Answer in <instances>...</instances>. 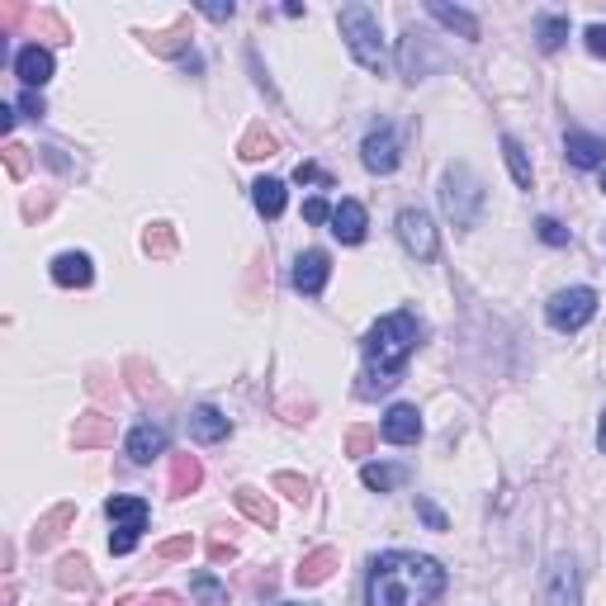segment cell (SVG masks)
<instances>
[{
  "label": "cell",
  "mask_w": 606,
  "mask_h": 606,
  "mask_svg": "<svg viewBox=\"0 0 606 606\" xmlns=\"http://www.w3.org/2000/svg\"><path fill=\"white\" fill-rule=\"evenodd\" d=\"M446 592V569L431 554L389 550L370 564L365 606H427Z\"/></svg>",
  "instance_id": "6da1fadb"
},
{
  "label": "cell",
  "mask_w": 606,
  "mask_h": 606,
  "mask_svg": "<svg viewBox=\"0 0 606 606\" xmlns=\"http://www.w3.org/2000/svg\"><path fill=\"white\" fill-rule=\"evenodd\" d=\"M417 341H422V322L417 313L408 308H398L389 318H379L365 341H360V351H365V375H360L356 393L360 398H379V393H389L398 379H403V365L408 356L417 351Z\"/></svg>",
  "instance_id": "7a4b0ae2"
},
{
  "label": "cell",
  "mask_w": 606,
  "mask_h": 606,
  "mask_svg": "<svg viewBox=\"0 0 606 606\" xmlns=\"http://www.w3.org/2000/svg\"><path fill=\"white\" fill-rule=\"evenodd\" d=\"M341 38H346V48H351V57H356L365 72L384 76V67H389V53H384V34H379V19L370 5H341Z\"/></svg>",
  "instance_id": "3957f363"
},
{
  "label": "cell",
  "mask_w": 606,
  "mask_h": 606,
  "mask_svg": "<svg viewBox=\"0 0 606 606\" xmlns=\"http://www.w3.org/2000/svg\"><path fill=\"white\" fill-rule=\"evenodd\" d=\"M441 209L455 228H479V214H483V180L474 176V166L469 161H455L446 166V176H441Z\"/></svg>",
  "instance_id": "277c9868"
},
{
  "label": "cell",
  "mask_w": 606,
  "mask_h": 606,
  "mask_svg": "<svg viewBox=\"0 0 606 606\" xmlns=\"http://www.w3.org/2000/svg\"><path fill=\"white\" fill-rule=\"evenodd\" d=\"M105 517L114 521V531H109V554H133L138 550V535L147 531V521H152V507L143 498H109L105 502Z\"/></svg>",
  "instance_id": "5b68a950"
},
{
  "label": "cell",
  "mask_w": 606,
  "mask_h": 606,
  "mask_svg": "<svg viewBox=\"0 0 606 606\" xmlns=\"http://www.w3.org/2000/svg\"><path fill=\"white\" fill-rule=\"evenodd\" d=\"M597 313V289L588 285H573V289H559L550 303H545V318H550L554 332H583Z\"/></svg>",
  "instance_id": "8992f818"
},
{
  "label": "cell",
  "mask_w": 606,
  "mask_h": 606,
  "mask_svg": "<svg viewBox=\"0 0 606 606\" xmlns=\"http://www.w3.org/2000/svg\"><path fill=\"white\" fill-rule=\"evenodd\" d=\"M441 67V53H436V43H431L422 29H403V38H398V72H403V81H427L431 72Z\"/></svg>",
  "instance_id": "52a82bcc"
},
{
  "label": "cell",
  "mask_w": 606,
  "mask_h": 606,
  "mask_svg": "<svg viewBox=\"0 0 606 606\" xmlns=\"http://www.w3.org/2000/svg\"><path fill=\"white\" fill-rule=\"evenodd\" d=\"M360 161H365V171H375V176H393V171H398L403 147H398V128H393L389 119H379V124L365 133V143H360Z\"/></svg>",
  "instance_id": "ba28073f"
},
{
  "label": "cell",
  "mask_w": 606,
  "mask_h": 606,
  "mask_svg": "<svg viewBox=\"0 0 606 606\" xmlns=\"http://www.w3.org/2000/svg\"><path fill=\"white\" fill-rule=\"evenodd\" d=\"M398 242L417 261H436V251H441V237H436V228H431V218L422 209H403L398 214Z\"/></svg>",
  "instance_id": "9c48e42d"
},
{
  "label": "cell",
  "mask_w": 606,
  "mask_h": 606,
  "mask_svg": "<svg viewBox=\"0 0 606 606\" xmlns=\"http://www.w3.org/2000/svg\"><path fill=\"white\" fill-rule=\"evenodd\" d=\"M545 606H578V564L573 554H554L545 569Z\"/></svg>",
  "instance_id": "30bf717a"
},
{
  "label": "cell",
  "mask_w": 606,
  "mask_h": 606,
  "mask_svg": "<svg viewBox=\"0 0 606 606\" xmlns=\"http://www.w3.org/2000/svg\"><path fill=\"white\" fill-rule=\"evenodd\" d=\"M327 280H332V256L327 251H303L299 261H294V270H289V285L299 289V294H308V299H318L322 289H327Z\"/></svg>",
  "instance_id": "8fae6325"
},
{
  "label": "cell",
  "mask_w": 606,
  "mask_h": 606,
  "mask_svg": "<svg viewBox=\"0 0 606 606\" xmlns=\"http://www.w3.org/2000/svg\"><path fill=\"white\" fill-rule=\"evenodd\" d=\"M379 436L389 446H417L422 441V412L412 408V403H393L384 412V422H379Z\"/></svg>",
  "instance_id": "7c38bea8"
},
{
  "label": "cell",
  "mask_w": 606,
  "mask_h": 606,
  "mask_svg": "<svg viewBox=\"0 0 606 606\" xmlns=\"http://www.w3.org/2000/svg\"><path fill=\"white\" fill-rule=\"evenodd\" d=\"M53 72H57V62L43 43H29V48H19L15 53V76L24 81V90H43L48 81H53Z\"/></svg>",
  "instance_id": "4fadbf2b"
},
{
  "label": "cell",
  "mask_w": 606,
  "mask_h": 606,
  "mask_svg": "<svg viewBox=\"0 0 606 606\" xmlns=\"http://www.w3.org/2000/svg\"><path fill=\"white\" fill-rule=\"evenodd\" d=\"M166 441H171V431L161 427V422H138V427L128 431V460L133 464H152L157 455H166Z\"/></svg>",
  "instance_id": "5bb4252c"
},
{
  "label": "cell",
  "mask_w": 606,
  "mask_h": 606,
  "mask_svg": "<svg viewBox=\"0 0 606 606\" xmlns=\"http://www.w3.org/2000/svg\"><path fill=\"white\" fill-rule=\"evenodd\" d=\"M53 285L62 289H90V280H95V261H90L86 251H62V256H53Z\"/></svg>",
  "instance_id": "9a60e30c"
},
{
  "label": "cell",
  "mask_w": 606,
  "mask_h": 606,
  "mask_svg": "<svg viewBox=\"0 0 606 606\" xmlns=\"http://www.w3.org/2000/svg\"><path fill=\"white\" fill-rule=\"evenodd\" d=\"M72 446L76 450H105L114 446V417H105V412H81L72 427Z\"/></svg>",
  "instance_id": "2e32d148"
},
{
  "label": "cell",
  "mask_w": 606,
  "mask_h": 606,
  "mask_svg": "<svg viewBox=\"0 0 606 606\" xmlns=\"http://www.w3.org/2000/svg\"><path fill=\"white\" fill-rule=\"evenodd\" d=\"M185 427H190V441H199V446H218V441H228L232 422L214 408V403H199V408L190 412V422H185Z\"/></svg>",
  "instance_id": "e0dca14e"
},
{
  "label": "cell",
  "mask_w": 606,
  "mask_h": 606,
  "mask_svg": "<svg viewBox=\"0 0 606 606\" xmlns=\"http://www.w3.org/2000/svg\"><path fill=\"white\" fill-rule=\"evenodd\" d=\"M365 228H370V214H365L360 199H341L337 209H332V232H337V242L356 247V242H365Z\"/></svg>",
  "instance_id": "ac0fdd59"
},
{
  "label": "cell",
  "mask_w": 606,
  "mask_h": 606,
  "mask_svg": "<svg viewBox=\"0 0 606 606\" xmlns=\"http://www.w3.org/2000/svg\"><path fill=\"white\" fill-rule=\"evenodd\" d=\"M72 521H76V502H57L53 512H43V517H38V526H34V535H29V540H34V550L38 554L53 550L57 540L67 535V526H72Z\"/></svg>",
  "instance_id": "d6986e66"
},
{
  "label": "cell",
  "mask_w": 606,
  "mask_h": 606,
  "mask_svg": "<svg viewBox=\"0 0 606 606\" xmlns=\"http://www.w3.org/2000/svg\"><path fill=\"white\" fill-rule=\"evenodd\" d=\"M564 152H569V166H578V171L606 166V138H592L583 128H569L564 133Z\"/></svg>",
  "instance_id": "ffe728a7"
},
{
  "label": "cell",
  "mask_w": 606,
  "mask_h": 606,
  "mask_svg": "<svg viewBox=\"0 0 606 606\" xmlns=\"http://www.w3.org/2000/svg\"><path fill=\"white\" fill-rule=\"evenodd\" d=\"M337 564H341V554L332 550V545H322V550L303 554V564L294 569V583H299V588H318V583H327V578L337 573Z\"/></svg>",
  "instance_id": "44dd1931"
},
{
  "label": "cell",
  "mask_w": 606,
  "mask_h": 606,
  "mask_svg": "<svg viewBox=\"0 0 606 606\" xmlns=\"http://www.w3.org/2000/svg\"><path fill=\"white\" fill-rule=\"evenodd\" d=\"M199 483H204V464L195 455H176L171 460V479H166L171 498H190V493H199Z\"/></svg>",
  "instance_id": "7402d4cb"
},
{
  "label": "cell",
  "mask_w": 606,
  "mask_h": 606,
  "mask_svg": "<svg viewBox=\"0 0 606 606\" xmlns=\"http://www.w3.org/2000/svg\"><path fill=\"white\" fill-rule=\"evenodd\" d=\"M143 43L157 57H185L190 53V19H176V24L161 29V34H143Z\"/></svg>",
  "instance_id": "603a6c76"
},
{
  "label": "cell",
  "mask_w": 606,
  "mask_h": 606,
  "mask_svg": "<svg viewBox=\"0 0 606 606\" xmlns=\"http://www.w3.org/2000/svg\"><path fill=\"white\" fill-rule=\"evenodd\" d=\"M251 204H256V214H261V218H280V214H285V204H289L285 180L261 176L256 185H251Z\"/></svg>",
  "instance_id": "cb8c5ba5"
},
{
  "label": "cell",
  "mask_w": 606,
  "mask_h": 606,
  "mask_svg": "<svg viewBox=\"0 0 606 606\" xmlns=\"http://www.w3.org/2000/svg\"><path fill=\"white\" fill-rule=\"evenodd\" d=\"M232 502H237V512H242V517L247 521H256V526H275V521H280V512H275V502L266 498V493H256V488H237V493H232Z\"/></svg>",
  "instance_id": "d4e9b609"
},
{
  "label": "cell",
  "mask_w": 606,
  "mask_h": 606,
  "mask_svg": "<svg viewBox=\"0 0 606 606\" xmlns=\"http://www.w3.org/2000/svg\"><path fill=\"white\" fill-rule=\"evenodd\" d=\"M427 15L436 19V24L455 29L460 38H479V15H469V10H460V5H441V0H431Z\"/></svg>",
  "instance_id": "484cf974"
},
{
  "label": "cell",
  "mask_w": 606,
  "mask_h": 606,
  "mask_svg": "<svg viewBox=\"0 0 606 606\" xmlns=\"http://www.w3.org/2000/svg\"><path fill=\"white\" fill-rule=\"evenodd\" d=\"M57 588H67V592H90L95 588V573H90V559L86 554H67L62 564H57Z\"/></svg>",
  "instance_id": "4316f807"
},
{
  "label": "cell",
  "mask_w": 606,
  "mask_h": 606,
  "mask_svg": "<svg viewBox=\"0 0 606 606\" xmlns=\"http://www.w3.org/2000/svg\"><path fill=\"white\" fill-rule=\"evenodd\" d=\"M280 152V143H275V133H270L266 124H251L247 133H242V143H237V157L242 161H266Z\"/></svg>",
  "instance_id": "83f0119b"
},
{
  "label": "cell",
  "mask_w": 606,
  "mask_h": 606,
  "mask_svg": "<svg viewBox=\"0 0 606 606\" xmlns=\"http://www.w3.org/2000/svg\"><path fill=\"white\" fill-rule=\"evenodd\" d=\"M360 483H365L370 493H393V488L408 483V469H403V464H365V469H360Z\"/></svg>",
  "instance_id": "f1b7e54d"
},
{
  "label": "cell",
  "mask_w": 606,
  "mask_h": 606,
  "mask_svg": "<svg viewBox=\"0 0 606 606\" xmlns=\"http://www.w3.org/2000/svg\"><path fill=\"white\" fill-rule=\"evenodd\" d=\"M569 38V15H535V43L540 53H559Z\"/></svg>",
  "instance_id": "f546056e"
},
{
  "label": "cell",
  "mask_w": 606,
  "mask_h": 606,
  "mask_svg": "<svg viewBox=\"0 0 606 606\" xmlns=\"http://www.w3.org/2000/svg\"><path fill=\"white\" fill-rule=\"evenodd\" d=\"M502 157H507V171H512V180H517L521 190H531V180H535V171H531V157H526V147L507 133L502 138Z\"/></svg>",
  "instance_id": "4dcf8cb0"
},
{
  "label": "cell",
  "mask_w": 606,
  "mask_h": 606,
  "mask_svg": "<svg viewBox=\"0 0 606 606\" xmlns=\"http://www.w3.org/2000/svg\"><path fill=\"white\" fill-rule=\"evenodd\" d=\"M143 251L152 261H171V256H176V228H171V223H152V228L143 232Z\"/></svg>",
  "instance_id": "1f68e13d"
},
{
  "label": "cell",
  "mask_w": 606,
  "mask_h": 606,
  "mask_svg": "<svg viewBox=\"0 0 606 606\" xmlns=\"http://www.w3.org/2000/svg\"><path fill=\"white\" fill-rule=\"evenodd\" d=\"M270 488H275V493H285L294 507H308V498H313V483L303 479V474H289V469H280V474L270 479Z\"/></svg>",
  "instance_id": "d6a6232c"
},
{
  "label": "cell",
  "mask_w": 606,
  "mask_h": 606,
  "mask_svg": "<svg viewBox=\"0 0 606 606\" xmlns=\"http://www.w3.org/2000/svg\"><path fill=\"white\" fill-rule=\"evenodd\" d=\"M190 592H195L204 606H223V602H228V588L218 583L214 573H195V578H190Z\"/></svg>",
  "instance_id": "836d02e7"
},
{
  "label": "cell",
  "mask_w": 606,
  "mask_h": 606,
  "mask_svg": "<svg viewBox=\"0 0 606 606\" xmlns=\"http://www.w3.org/2000/svg\"><path fill=\"white\" fill-rule=\"evenodd\" d=\"M124 375H133V393H138V398H152V393H161L157 375L147 370L143 360H128V365H124Z\"/></svg>",
  "instance_id": "e575fe53"
},
{
  "label": "cell",
  "mask_w": 606,
  "mask_h": 606,
  "mask_svg": "<svg viewBox=\"0 0 606 606\" xmlns=\"http://www.w3.org/2000/svg\"><path fill=\"white\" fill-rule=\"evenodd\" d=\"M535 237H540V242H545V247H569V228H564V223H559V218H535Z\"/></svg>",
  "instance_id": "d590c367"
},
{
  "label": "cell",
  "mask_w": 606,
  "mask_h": 606,
  "mask_svg": "<svg viewBox=\"0 0 606 606\" xmlns=\"http://www.w3.org/2000/svg\"><path fill=\"white\" fill-rule=\"evenodd\" d=\"M375 441H379V431H375V427H351V431H346V455L365 460V455L375 450Z\"/></svg>",
  "instance_id": "8d00e7d4"
},
{
  "label": "cell",
  "mask_w": 606,
  "mask_h": 606,
  "mask_svg": "<svg viewBox=\"0 0 606 606\" xmlns=\"http://www.w3.org/2000/svg\"><path fill=\"white\" fill-rule=\"evenodd\" d=\"M190 554H195V540H190V535H171V540H161L157 545V559H166V564L190 559Z\"/></svg>",
  "instance_id": "74e56055"
},
{
  "label": "cell",
  "mask_w": 606,
  "mask_h": 606,
  "mask_svg": "<svg viewBox=\"0 0 606 606\" xmlns=\"http://www.w3.org/2000/svg\"><path fill=\"white\" fill-rule=\"evenodd\" d=\"M34 29H38L43 38H57V43H67V38H72V29H67V24H62L53 10H38V15H34Z\"/></svg>",
  "instance_id": "f35d334b"
},
{
  "label": "cell",
  "mask_w": 606,
  "mask_h": 606,
  "mask_svg": "<svg viewBox=\"0 0 606 606\" xmlns=\"http://www.w3.org/2000/svg\"><path fill=\"white\" fill-rule=\"evenodd\" d=\"M5 171H10V180H24V176H29V147L5 143Z\"/></svg>",
  "instance_id": "ab89813d"
},
{
  "label": "cell",
  "mask_w": 606,
  "mask_h": 606,
  "mask_svg": "<svg viewBox=\"0 0 606 606\" xmlns=\"http://www.w3.org/2000/svg\"><path fill=\"white\" fill-rule=\"evenodd\" d=\"M294 180H299V185H322V190H332V176L322 171L318 161H299V166H294Z\"/></svg>",
  "instance_id": "60d3db41"
},
{
  "label": "cell",
  "mask_w": 606,
  "mask_h": 606,
  "mask_svg": "<svg viewBox=\"0 0 606 606\" xmlns=\"http://www.w3.org/2000/svg\"><path fill=\"white\" fill-rule=\"evenodd\" d=\"M24 15H29V10H24L19 0H5V5H0V38H10V34H15V24H19Z\"/></svg>",
  "instance_id": "b9f144b4"
},
{
  "label": "cell",
  "mask_w": 606,
  "mask_h": 606,
  "mask_svg": "<svg viewBox=\"0 0 606 606\" xmlns=\"http://www.w3.org/2000/svg\"><path fill=\"white\" fill-rule=\"evenodd\" d=\"M417 517L427 521L431 531H446V526H450V521H446V512H441V507H436V502H431V498H417Z\"/></svg>",
  "instance_id": "7bdbcfd3"
},
{
  "label": "cell",
  "mask_w": 606,
  "mask_h": 606,
  "mask_svg": "<svg viewBox=\"0 0 606 606\" xmlns=\"http://www.w3.org/2000/svg\"><path fill=\"white\" fill-rule=\"evenodd\" d=\"M204 550H209V559H214V564H232V559H237V545H232V540H223V535H214Z\"/></svg>",
  "instance_id": "ee69618b"
},
{
  "label": "cell",
  "mask_w": 606,
  "mask_h": 606,
  "mask_svg": "<svg viewBox=\"0 0 606 606\" xmlns=\"http://www.w3.org/2000/svg\"><path fill=\"white\" fill-rule=\"evenodd\" d=\"M303 223H332V204L327 199H308L303 204Z\"/></svg>",
  "instance_id": "f6af8a7d"
},
{
  "label": "cell",
  "mask_w": 606,
  "mask_h": 606,
  "mask_svg": "<svg viewBox=\"0 0 606 606\" xmlns=\"http://www.w3.org/2000/svg\"><path fill=\"white\" fill-rule=\"evenodd\" d=\"M19 114H29V119H43V114H48L43 95H38V90H24V95H19Z\"/></svg>",
  "instance_id": "bcb514c9"
},
{
  "label": "cell",
  "mask_w": 606,
  "mask_h": 606,
  "mask_svg": "<svg viewBox=\"0 0 606 606\" xmlns=\"http://www.w3.org/2000/svg\"><path fill=\"white\" fill-rule=\"evenodd\" d=\"M592 57H606V24H588V34H583Z\"/></svg>",
  "instance_id": "7dc6e473"
},
{
  "label": "cell",
  "mask_w": 606,
  "mask_h": 606,
  "mask_svg": "<svg viewBox=\"0 0 606 606\" xmlns=\"http://www.w3.org/2000/svg\"><path fill=\"white\" fill-rule=\"evenodd\" d=\"M119 606H185L176 597V592H152V597H143V602H133V597H124Z\"/></svg>",
  "instance_id": "c3c4849f"
},
{
  "label": "cell",
  "mask_w": 606,
  "mask_h": 606,
  "mask_svg": "<svg viewBox=\"0 0 606 606\" xmlns=\"http://www.w3.org/2000/svg\"><path fill=\"white\" fill-rule=\"evenodd\" d=\"M199 15H209V19H232V15H237V5H232V0H228V5H204Z\"/></svg>",
  "instance_id": "681fc988"
},
{
  "label": "cell",
  "mask_w": 606,
  "mask_h": 606,
  "mask_svg": "<svg viewBox=\"0 0 606 606\" xmlns=\"http://www.w3.org/2000/svg\"><path fill=\"white\" fill-rule=\"evenodd\" d=\"M15 105H0V133H10V128H15Z\"/></svg>",
  "instance_id": "f907efd6"
},
{
  "label": "cell",
  "mask_w": 606,
  "mask_h": 606,
  "mask_svg": "<svg viewBox=\"0 0 606 606\" xmlns=\"http://www.w3.org/2000/svg\"><path fill=\"white\" fill-rule=\"evenodd\" d=\"M180 67H185V72H204V57H199V53H185V57H180Z\"/></svg>",
  "instance_id": "816d5d0a"
},
{
  "label": "cell",
  "mask_w": 606,
  "mask_h": 606,
  "mask_svg": "<svg viewBox=\"0 0 606 606\" xmlns=\"http://www.w3.org/2000/svg\"><path fill=\"white\" fill-rule=\"evenodd\" d=\"M597 450L606 455V412H602V422H597Z\"/></svg>",
  "instance_id": "f5cc1de1"
},
{
  "label": "cell",
  "mask_w": 606,
  "mask_h": 606,
  "mask_svg": "<svg viewBox=\"0 0 606 606\" xmlns=\"http://www.w3.org/2000/svg\"><path fill=\"white\" fill-rule=\"evenodd\" d=\"M0 606H15V583H5V592H0Z\"/></svg>",
  "instance_id": "db71d44e"
},
{
  "label": "cell",
  "mask_w": 606,
  "mask_h": 606,
  "mask_svg": "<svg viewBox=\"0 0 606 606\" xmlns=\"http://www.w3.org/2000/svg\"><path fill=\"white\" fill-rule=\"evenodd\" d=\"M602 190H606V166H602Z\"/></svg>",
  "instance_id": "11a10c76"
},
{
  "label": "cell",
  "mask_w": 606,
  "mask_h": 606,
  "mask_svg": "<svg viewBox=\"0 0 606 606\" xmlns=\"http://www.w3.org/2000/svg\"><path fill=\"white\" fill-rule=\"evenodd\" d=\"M280 606H299V602H280Z\"/></svg>",
  "instance_id": "9f6ffc18"
}]
</instances>
